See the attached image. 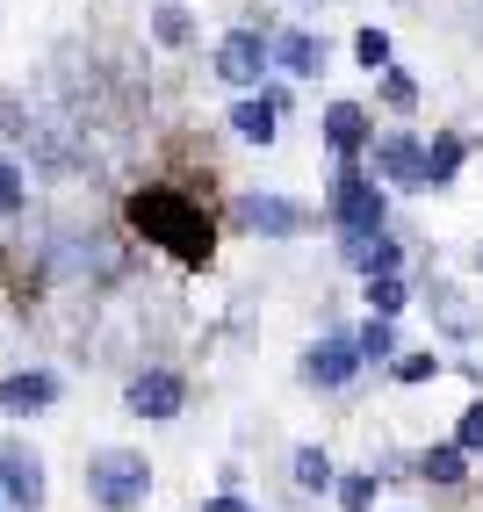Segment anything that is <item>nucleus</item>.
I'll list each match as a JSON object with an SVG mask.
<instances>
[{
  "mask_svg": "<svg viewBox=\"0 0 483 512\" xmlns=\"http://www.w3.org/2000/svg\"><path fill=\"white\" fill-rule=\"evenodd\" d=\"M130 224L145 231V238H159V246H174L181 260H210V217L195 210L188 195H174V188H145V195H130Z\"/></svg>",
  "mask_w": 483,
  "mask_h": 512,
  "instance_id": "nucleus-1",
  "label": "nucleus"
},
{
  "mask_svg": "<svg viewBox=\"0 0 483 512\" xmlns=\"http://www.w3.org/2000/svg\"><path fill=\"white\" fill-rule=\"evenodd\" d=\"M87 491H94V505H109V512H123V505H145V491H152V469H145V455L109 448V455H94V462H87Z\"/></svg>",
  "mask_w": 483,
  "mask_h": 512,
  "instance_id": "nucleus-2",
  "label": "nucleus"
},
{
  "mask_svg": "<svg viewBox=\"0 0 483 512\" xmlns=\"http://www.w3.org/2000/svg\"><path fill=\"white\" fill-rule=\"evenodd\" d=\"M332 217L347 231H383V188H375L368 174H354V166H339L332 181Z\"/></svg>",
  "mask_w": 483,
  "mask_h": 512,
  "instance_id": "nucleus-3",
  "label": "nucleus"
},
{
  "mask_svg": "<svg viewBox=\"0 0 483 512\" xmlns=\"http://www.w3.org/2000/svg\"><path fill=\"white\" fill-rule=\"evenodd\" d=\"M217 73H224L231 87H253V80L267 73V44L253 37V29H238V37H224V44H217Z\"/></svg>",
  "mask_w": 483,
  "mask_h": 512,
  "instance_id": "nucleus-4",
  "label": "nucleus"
},
{
  "mask_svg": "<svg viewBox=\"0 0 483 512\" xmlns=\"http://www.w3.org/2000/svg\"><path fill=\"white\" fill-rule=\"evenodd\" d=\"M130 412H145V419H174V412H181V375H166V368L137 375V383H130Z\"/></svg>",
  "mask_w": 483,
  "mask_h": 512,
  "instance_id": "nucleus-5",
  "label": "nucleus"
},
{
  "mask_svg": "<svg viewBox=\"0 0 483 512\" xmlns=\"http://www.w3.org/2000/svg\"><path fill=\"white\" fill-rule=\"evenodd\" d=\"M238 224L289 238V231H303V210H296V202H282V195H246V202H238Z\"/></svg>",
  "mask_w": 483,
  "mask_h": 512,
  "instance_id": "nucleus-6",
  "label": "nucleus"
},
{
  "mask_svg": "<svg viewBox=\"0 0 483 512\" xmlns=\"http://www.w3.org/2000/svg\"><path fill=\"white\" fill-rule=\"evenodd\" d=\"M375 166H383L390 181H404V188H426V152L411 145V138H383V152H375Z\"/></svg>",
  "mask_w": 483,
  "mask_h": 512,
  "instance_id": "nucleus-7",
  "label": "nucleus"
},
{
  "mask_svg": "<svg viewBox=\"0 0 483 512\" xmlns=\"http://www.w3.org/2000/svg\"><path fill=\"white\" fill-rule=\"evenodd\" d=\"M0 462H8V476H0V484H8V498H15V505H44V469H37V455L8 448Z\"/></svg>",
  "mask_w": 483,
  "mask_h": 512,
  "instance_id": "nucleus-8",
  "label": "nucleus"
},
{
  "mask_svg": "<svg viewBox=\"0 0 483 512\" xmlns=\"http://www.w3.org/2000/svg\"><path fill=\"white\" fill-rule=\"evenodd\" d=\"M325 138H332V152H361L368 145V116L354 109V101H332L325 109Z\"/></svg>",
  "mask_w": 483,
  "mask_h": 512,
  "instance_id": "nucleus-9",
  "label": "nucleus"
},
{
  "mask_svg": "<svg viewBox=\"0 0 483 512\" xmlns=\"http://www.w3.org/2000/svg\"><path fill=\"white\" fill-rule=\"evenodd\" d=\"M51 397H58L51 375H8V383H0V404H8V412H44Z\"/></svg>",
  "mask_w": 483,
  "mask_h": 512,
  "instance_id": "nucleus-10",
  "label": "nucleus"
},
{
  "mask_svg": "<svg viewBox=\"0 0 483 512\" xmlns=\"http://www.w3.org/2000/svg\"><path fill=\"white\" fill-rule=\"evenodd\" d=\"M354 368H361V354L347 339H318V347H310V375H318V383H347Z\"/></svg>",
  "mask_w": 483,
  "mask_h": 512,
  "instance_id": "nucleus-11",
  "label": "nucleus"
},
{
  "mask_svg": "<svg viewBox=\"0 0 483 512\" xmlns=\"http://www.w3.org/2000/svg\"><path fill=\"white\" fill-rule=\"evenodd\" d=\"M274 109H282V101H274V94H260V101H238V138H253V145H267L274 138Z\"/></svg>",
  "mask_w": 483,
  "mask_h": 512,
  "instance_id": "nucleus-12",
  "label": "nucleus"
},
{
  "mask_svg": "<svg viewBox=\"0 0 483 512\" xmlns=\"http://www.w3.org/2000/svg\"><path fill=\"white\" fill-rule=\"evenodd\" d=\"M274 58H282L289 73H318V65H325V44H318V37H282V51H274Z\"/></svg>",
  "mask_w": 483,
  "mask_h": 512,
  "instance_id": "nucleus-13",
  "label": "nucleus"
},
{
  "mask_svg": "<svg viewBox=\"0 0 483 512\" xmlns=\"http://www.w3.org/2000/svg\"><path fill=\"white\" fill-rule=\"evenodd\" d=\"M368 303H375V318H397L404 311V282L397 275H368Z\"/></svg>",
  "mask_w": 483,
  "mask_h": 512,
  "instance_id": "nucleus-14",
  "label": "nucleus"
},
{
  "mask_svg": "<svg viewBox=\"0 0 483 512\" xmlns=\"http://www.w3.org/2000/svg\"><path fill=\"white\" fill-rule=\"evenodd\" d=\"M296 484H303V491H325V484H332L325 448H303V455H296Z\"/></svg>",
  "mask_w": 483,
  "mask_h": 512,
  "instance_id": "nucleus-15",
  "label": "nucleus"
},
{
  "mask_svg": "<svg viewBox=\"0 0 483 512\" xmlns=\"http://www.w3.org/2000/svg\"><path fill=\"white\" fill-rule=\"evenodd\" d=\"M455 166H462V138H440L426 152V181H455Z\"/></svg>",
  "mask_w": 483,
  "mask_h": 512,
  "instance_id": "nucleus-16",
  "label": "nucleus"
},
{
  "mask_svg": "<svg viewBox=\"0 0 483 512\" xmlns=\"http://www.w3.org/2000/svg\"><path fill=\"white\" fill-rule=\"evenodd\" d=\"M390 347H397V339H390V318H368V332L354 339V354H361V361H383Z\"/></svg>",
  "mask_w": 483,
  "mask_h": 512,
  "instance_id": "nucleus-17",
  "label": "nucleus"
},
{
  "mask_svg": "<svg viewBox=\"0 0 483 512\" xmlns=\"http://www.w3.org/2000/svg\"><path fill=\"white\" fill-rule=\"evenodd\" d=\"M354 51H361V65H368V73H383V65H390V37H383V29H361V37H354Z\"/></svg>",
  "mask_w": 483,
  "mask_h": 512,
  "instance_id": "nucleus-18",
  "label": "nucleus"
},
{
  "mask_svg": "<svg viewBox=\"0 0 483 512\" xmlns=\"http://www.w3.org/2000/svg\"><path fill=\"white\" fill-rule=\"evenodd\" d=\"M152 29H159V44H188V37H195V22H188L181 8H159V15H152Z\"/></svg>",
  "mask_w": 483,
  "mask_h": 512,
  "instance_id": "nucleus-19",
  "label": "nucleus"
},
{
  "mask_svg": "<svg viewBox=\"0 0 483 512\" xmlns=\"http://www.w3.org/2000/svg\"><path fill=\"white\" fill-rule=\"evenodd\" d=\"M426 476H433V484H462V448H433L426 455Z\"/></svg>",
  "mask_w": 483,
  "mask_h": 512,
  "instance_id": "nucleus-20",
  "label": "nucleus"
},
{
  "mask_svg": "<svg viewBox=\"0 0 483 512\" xmlns=\"http://www.w3.org/2000/svg\"><path fill=\"white\" fill-rule=\"evenodd\" d=\"M440 318H447V332H476V318H469V303H462L455 289H440Z\"/></svg>",
  "mask_w": 483,
  "mask_h": 512,
  "instance_id": "nucleus-21",
  "label": "nucleus"
},
{
  "mask_svg": "<svg viewBox=\"0 0 483 512\" xmlns=\"http://www.w3.org/2000/svg\"><path fill=\"white\" fill-rule=\"evenodd\" d=\"M15 210H22V174L0 159V217H15Z\"/></svg>",
  "mask_w": 483,
  "mask_h": 512,
  "instance_id": "nucleus-22",
  "label": "nucleus"
},
{
  "mask_svg": "<svg viewBox=\"0 0 483 512\" xmlns=\"http://www.w3.org/2000/svg\"><path fill=\"white\" fill-rule=\"evenodd\" d=\"M339 505H375V476H347V484H339Z\"/></svg>",
  "mask_w": 483,
  "mask_h": 512,
  "instance_id": "nucleus-23",
  "label": "nucleus"
},
{
  "mask_svg": "<svg viewBox=\"0 0 483 512\" xmlns=\"http://www.w3.org/2000/svg\"><path fill=\"white\" fill-rule=\"evenodd\" d=\"M383 101H390V109H411V101H419V87H411L404 73H390V80H383Z\"/></svg>",
  "mask_w": 483,
  "mask_h": 512,
  "instance_id": "nucleus-24",
  "label": "nucleus"
},
{
  "mask_svg": "<svg viewBox=\"0 0 483 512\" xmlns=\"http://www.w3.org/2000/svg\"><path fill=\"white\" fill-rule=\"evenodd\" d=\"M433 368H440L433 354H404V361H397V375H404V383H426V375H433Z\"/></svg>",
  "mask_w": 483,
  "mask_h": 512,
  "instance_id": "nucleus-25",
  "label": "nucleus"
},
{
  "mask_svg": "<svg viewBox=\"0 0 483 512\" xmlns=\"http://www.w3.org/2000/svg\"><path fill=\"white\" fill-rule=\"evenodd\" d=\"M462 448H483V404H469V412H462Z\"/></svg>",
  "mask_w": 483,
  "mask_h": 512,
  "instance_id": "nucleus-26",
  "label": "nucleus"
},
{
  "mask_svg": "<svg viewBox=\"0 0 483 512\" xmlns=\"http://www.w3.org/2000/svg\"><path fill=\"white\" fill-rule=\"evenodd\" d=\"M202 512H253V505H246V498H210Z\"/></svg>",
  "mask_w": 483,
  "mask_h": 512,
  "instance_id": "nucleus-27",
  "label": "nucleus"
}]
</instances>
